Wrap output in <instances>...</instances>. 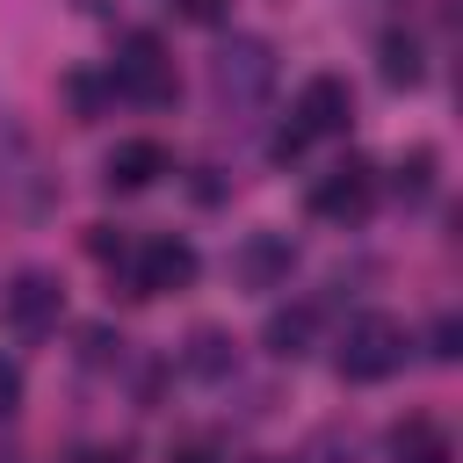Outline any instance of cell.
<instances>
[{
  "label": "cell",
  "instance_id": "14",
  "mask_svg": "<svg viewBox=\"0 0 463 463\" xmlns=\"http://www.w3.org/2000/svg\"><path fill=\"white\" fill-rule=\"evenodd\" d=\"M427 181H434V152L420 145L412 159H398V195H427Z\"/></svg>",
  "mask_w": 463,
  "mask_h": 463
},
{
  "label": "cell",
  "instance_id": "6",
  "mask_svg": "<svg viewBox=\"0 0 463 463\" xmlns=\"http://www.w3.org/2000/svg\"><path fill=\"white\" fill-rule=\"evenodd\" d=\"M369 195H376V174H369V159H340V166H326V174H318V188H311V210H318V217H333V224H354V217L369 210Z\"/></svg>",
  "mask_w": 463,
  "mask_h": 463
},
{
  "label": "cell",
  "instance_id": "9",
  "mask_svg": "<svg viewBox=\"0 0 463 463\" xmlns=\"http://www.w3.org/2000/svg\"><path fill=\"white\" fill-rule=\"evenodd\" d=\"M232 268H239L246 289H275V282L289 275V239H282V232H253V239L232 253Z\"/></svg>",
  "mask_w": 463,
  "mask_h": 463
},
{
  "label": "cell",
  "instance_id": "12",
  "mask_svg": "<svg viewBox=\"0 0 463 463\" xmlns=\"http://www.w3.org/2000/svg\"><path fill=\"white\" fill-rule=\"evenodd\" d=\"M181 362H188L195 376H232V362H239V354H232V340H224V333H210V326H203V333L188 340V354H181Z\"/></svg>",
  "mask_w": 463,
  "mask_h": 463
},
{
  "label": "cell",
  "instance_id": "15",
  "mask_svg": "<svg viewBox=\"0 0 463 463\" xmlns=\"http://www.w3.org/2000/svg\"><path fill=\"white\" fill-rule=\"evenodd\" d=\"M87 253H94V260H130L123 224H87Z\"/></svg>",
  "mask_w": 463,
  "mask_h": 463
},
{
  "label": "cell",
  "instance_id": "11",
  "mask_svg": "<svg viewBox=\"0 0 463 463\" xmlns=\"http://www.w3.org/2000/svg\"><path fill=\"white\" fill-rule=\"evenodd\" d=\"M391 456L398 463H449V434L434 420H398L391 427Z\"/></svg>",
  "mask_w": 463,
  "mask_h": 463
},
{
  "label": "cell",
  "instance_id": "13",
  "mask_svg": "<svg viewBox=\"0 0 463 463\" xmlns=\"http://www.w3.org/2000/svg\"><path fill=\"white\" fill-rule=\"evenodd\" d=\"M383 80H391V87H412V80H420V43L398 36V29L383 36Z\"/></svg>",
  "mask_w": 463,
  "mask_h": 463
},
{
  "label": "cell",
  "instance_id": "18",
  "mask_svg": "<svg viewBox=\"0 0 463 463\" xmlns=\"http://www.w3.org/2000/svg\"><path fill=\"white\" fill-rule=\"evenodd\" d=\"M456 340H463V326L441 318V326H434V362H456Z\"/></svg>",
  "mask_w": 463,
  "mask_h": 463
},
{
  "label": "cell",
  "instance_id": "16",
  "mask_svg": "<svg viewBox=\"0 0 463 463\" xmlns=\"http://www.w3.org/2000/svg\"><path fill=\"white\" fill-rule=\"evenodd\" d=\"M174 7H181V22H203V29L224 22V0H174Z\"/></svg>",
  "mask_w": 463,
  "mask_h": 463
},
{
  "label": "cell",
  "instance_id": "10",
  "mask_svg": "<svg viewBox=\"0 0 463 463\" xmlns=\"http://www.w3.org/2000/svg\"><path fill=\"white\" fill-rule=\"evenodd\" d=\"M311 333H318V311H311V304H289V311H275V318H268V333H260V340H268V354L297 362V354L311 347Z\"/></svg>",
  "mask_w": 463,
  "mask_h": 463
},
{
  "label": "cell",
  "instance_id": "17",
  "mask_svg": "<svg viewBox=\"0 0 463 463\" xmlns=\"http://www.w3.org/2000/svg\"><path fill=\"white\" fill-rule=\"evenodd\" d=\"M14 405H22V369H14V362H0V420H7Z\"/></svg>",
  "mask_w": 463,
  "mask_h": 463
},
{
  "label": "cell",
  "instance_id": "22",
  "mask_svg": "<svg viewBox=\"0 0 463 463\" xmlns=\"http://www.w3.org/2000/svg\"><path fill=\"white\" fill-rule=\"evenodd\" d=\"M246 463H275V456H246Z\"/></svg>",
  "mask_w": 463,
  "mask_h": 463
},
{
  "label": "cell",
  "instance_id": "5",
  "mask_svg": "<svg viewBox=\"0 0 463 463\" xmlns=\"http://www.w3.org/2000/svg\"><path fill=\"white\" fill-rule=\"evenodd\" d=\"M195 246L188 239H145L130 253V275H137V297H166V289H188L195 282Z\"/></svg>",
  "mask_w": 463,
  "mask_h": 463
},
{
  "label": "cell",
  "instance_id": "8",
  "mask_svg": "<svg viewBox=\"0 0 463 463\" xmlns=\"http://www.w3.org/2000/svg\"><path fill=\"white\" fill-rule=\"evenodd\" d=\"M159 174H166V145H152V137H123V145L109 152V166H101V181L123 188V195H130V188H152Z\"/></svg>",
  "mask_w": 463,
  "mask_h": 463
},
{
  "label": "cell",
  "instance_id": "7",
  "mask_svg": "<svg viewBox=\"0 0 463 463\" xmlns=\"http://www.w3.org/2000/svg\"><path fill=\"white\" fill-rule=\"evenodd\" d=\"M347 116H354V94H347L340 72L304 80V94H297V130L304 137H333V130H347Z\"/></svg>",
  "mask_w": 463,
  "mask_h": 463
},
{
  "label": "cell",
  "instance_id": "1",
  "mask_svg": "<svg viewBox=\"0 0 463 463\" xmlns=\"http://www.w3.org/2000/svg\"><path fill=\"white\" fill-rule=\"evenodd\" d=\"M405 326L398 318H383V311H362V318H347V333H340V347H333V369L347 376V383H383L398 362H405Z\"/></svg>",
  "mask_w": 463,
  "mask_h": 463
},
{
  "label": "cell",
  "instance_id": "19",
  "mask_svg": "<svg viewBox=\"0 0 463 463\" xmlns=\"http://www.w3.org/2000/svg\"><path fill=\"white\" fill-rule=\"evenodd\" d=\"M304 145H311V137H304V130H297V123H282V130H275V159H297V152H304Z\"/></svg>",
  "mask_w": 463,
  "mask_h": 463
},
{
  "label": "cell",
  "instance_id": "20",
  "mask_svg": "<svg viewBox=\"0 0 463 463\" xmlns=\"http://www.w3.org/2000/svg\"><path fill=\"white\" fill-rule=\"evenodd\" d=\"M297 463H340V434H318V441H311Z\"/></svg>",
  "mask_w": 463,
  "mask_h": 463
},
{
  "label": "cell",
  "instance_id": "2",
  "mask_svg": "<svg viewBox=\"0 0 463 463\" xmlns=\"http://www.w3.org/2000/svg\"><path fill=\"white\" fill-rule=\"evenodd\" d=\"M0 318H7L14 340H43V333H58V318H65V282L43 275V268H22V275L0 289Z\"/></svg>",
  "mask_w": 463,
  "mask_h": 463
},
{
  "label": "cell",
  "instance_id": "4",
  "mask_svg": "<svg viewBox=\"0 0 463 463\" xmlns=\"http://www.w3.org/2000/svg\"><path fill=\"white\" fill-rule=\"evenodd\" d=\"M109 80H116V94H130V101H145V109L174 101V58H166L152 36H130V43L116 51Z\"/></svg>",
  "mask_w": 463,
  "mask_h": 463
},
{
  "label": "cell",
  "instance_id": "3",
  "mask_svg": "<svg viewBox=\"0 0 463 463\" xmlns=\"http://www.w3.org/2000/svg\"><path fill=\"white\" fill-rule=\"evenodd\" d=\"M210 87H217V101L253 109V101L275 87V51H268L260 36H232V43L210 58Z\"/></svg>",
  "mask_w": 463,
  "mask_h": 463
},
{
  "label": "cell",
  "instance_id": "21",
  "mask_svg": "<svg viewBox=\"0 0 463 463\" xmlns=\"http://www.w3.org/2000/svg\"><path fill=\"white\" fill-rule=\"evenodd\" d=\"M174 463H210V449H174Z\"/></svg>",
  "mask_w": 463,
  "mask_h": 463
}]
</instances>
